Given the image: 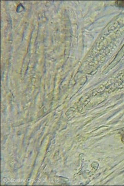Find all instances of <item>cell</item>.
Returning a JSON list of instances; mask_svg holds the SVG:
<instances>
[{
    "instance_id": "obj_1",
    "label": "cell",
    "mask_w": 124,
    "mask_h": 186,
    "mask_svg": "<svg viewBox=\"0 0 124 186\" xmlns=\"http://www.w3.org/2000/svg\"><path fill=\"white\" fill-rule=\"evenodd\" d=\"M115 5L119 7H124V1H117Z\"/></svg>"
}]
</instances>
